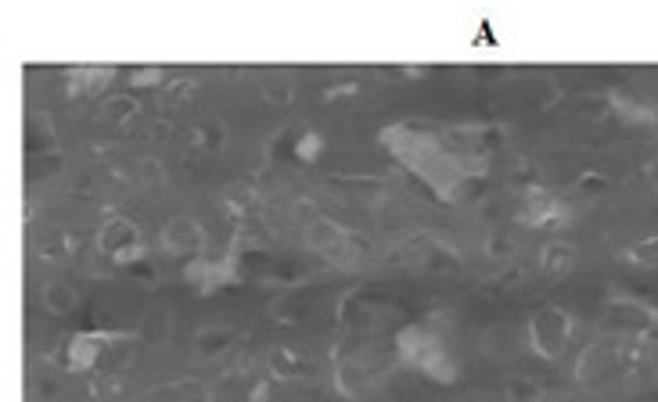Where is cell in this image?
<instances>
[{"mask_svg":"<svg viewBox=\"0 0 658 402\" xmlns=\"http://www.w3.org/2000/svg\"><path fill=\"white\" fill-rule=\"evenodd\" d=\"M461 129H439L429 123H396L382 134V145L389 148L404 165H410L439 198L457 205L468 194L472 180L486 176V154L472 145V134Z\"/></svg>","mask_w":658,"mask_h":402,"instance_id":"1","label":"cell"},{"mask_svg":"<svg viewBox=\"0 0 658 402\" xmlns=\"http://www.w3.org/2000/svg\"><path fill=\"white\" fill-rule=\"evenodd\" d=\"M396 353L407 363L410 370L424 374L429 381L439 384H454L461 374V363L454 356L450 342L439 334L432 323H410L396 334Z\"/></svg>","mask_w":658,"mask_h":402,"instance_id":"2","label":"cell"},{"mask_svg":"<svg viewBox=\"0 0 658 402\" xmlns=\"http://www.w3.org/2000/svg\"><path fill=\"white\" fill-rule=\"evenodd\" d=\"M576 320L569 309L561 306H540L525 323V345L529 353L544 363H558L565 356V348L572 342Z\"/></svg>","mask_w":658,"mask_h":402,"instance_id":"3","label":"cell"},{"mask_svg":"<svg viewBox=\"0 0 658 402\" xmlns=\"http://www.w3.org/2000/svg\"><path fill=\"white\" fill-rule=\"evenodd\" d=\"M126 338H131L126 331H76L58 345L55 363L69 374H90V370H98V363Z\"/></svg>","mask_w":658,"mask_h":402,"instance_id":"4","label":"cell"},{"mask_svg":"<svg viewBox=\"0 0 658 402\" xmlns=\"http://www.w3.org/2000/svg\"><path fill=\"white\" fill-rule=\"evenodd\" d=\"M94 249L115 266H134L145 259V238L140 227L126 216H109L94 233Z\"/></svg>","mask_w":658,"mask_h":402,"instance_id":"5","label":"cell"},{"mask_svg":"<svg viewBox=\"0 0 658 402\" xmlns=\"http://www.w3.org/2000/svg\"><path fill=\"white\" fill-rule=\"evenodd\" d=\"M658 323V309L640 302L634 295H612L609 309H604V328H609L615 338H626V334H644Z\"/></svg>","mask_w":658,"mask_h":402,"instance_id":"6","label":"cell"},{"mask_svg":"<svg viewBox=\"0 0 658 402\" xmlns=\"http://www.w3.org/2000/svg\"><path fill=\"white\" fill-rule=\"evenodd\" d=\"M159 244H162L166 255L184 259V263H195V259L205 255V227L198 223L195 216H188V213L170 216L162 223Z\"/></svg>","mask_w":658,"mask_h":402,"instance_id":"7","label":"cell"},{"mask_svg":"<svg viewBox=\"0 0 658 402\" xmlns=\"http://www.w3.org/2000/svg\"><path fill=\"white\" fill-rule=\"evenodd\" d=\"M306 244L314 252L331 255V259H360L367 252V241H360L353 230L331 223V219H325V216L306 227Z\"/></svg>","mask_w":658,"mask_h":402,"instance_id":"8","label":"cell"},{"mask_svg":"<svg viewBox=\"0 0 658 402\" xmlns=\"http://www.w3.org/2000/svg\"><path fill=\"white\" fill-rule=\"evenodd\" d=\"M619 353H623V338H615V334H609V338H598L593 345H587L583 353H579V363H576V378L579 381H598L604 378L615 363H619Z\"/></svg>","mask_w":658,"mask_h":402,"instance_id":"9","label":"cell"},{"mask_svg":"<svg viewBox=\"0 0 658 402\" xmlns=\"http://www.w3.org/2000/svg\"><path fill=\"white\" fill-rule=\"evenodd\" d=\"M522 223L529 227H558V223H569V202L554 198V194L533 187L525 194V205L519 213Z\"/></svg>","mask_w":658,"mask_h":402,"instance_id":"10","label":"cell"},{"mask_svg":"<svg viewBox=\"0 0 658 402\" xmlns=\"http://www.w3.org/2000/svg\"><path fill=\"white\" fill-rule=\"evenodd\" d=\"M184 277L195 284V288L202 291V295H213V291H219V288H227L230 280L238 277V269H235V259H195V263H188L184 266Z\"/></svg>","mask_w":658,"mask_h":402,"instance_id":"11","label":"cell"},{"mask_svg":"<svg viewBox=\"0 0 658 402\" xmlns=\"http://www.w3.org/2000/svg\"><path fill=\"white\" fill-rule=\"evenodd\" d=\"M115 80L112 65H76L66 72V97H98Z\"/></svg>","mask_w":658,"mask_h":402,"instance_id":"12","label":"cell"},{"mask_svg":"<svg viewBox=\"0 0 658 402\" xmlns=\"http://www.w3.org/2000/svg\"><path fill=\"white\" fill-rule=\"evenodd\" d=\"M576 259H579V252L572 241L554 238L540 249V269H544V277H551V280H565L576 269Z\"/></svg>","mask_w":658,"mask_h":402,"instance_id":"13","label":"cell"},{"mask_svg":"<svg viewBox=\"0 0 658 402\" xmlns=\"http://www.w3.org/2000/svg\"><path fill=\"white\" fill-rule=\"evenodd\" d=\"M266 370H270V378H277V381H306L309 378V363L299 353H295V348H288V345H274V348H270Z\"/></svg>","mask_w":658,"mask_h":402,"instance_id":"14","label":"cell"},{"mask_svg":"<svg viewBox=\"0 0 658 402\" xmlns=\"http://www.w3.org/2000/svg\"><path fill=\"white\" fill-rule=\"evenodd\" d=\"M235 342H238L235 328H227V323H213V328H202L195 334V353L202 359H219Z\"/></svg>","mask_w":658,"mask_h":402,"instance_id":"15","label":"cell"},{"mask_svg":"<svg viewBox=\"0 0 658 402\" xmlns=\"http://www.w3.org/2000/svg\"><path fill=\"white\" fill-rule=\"evenodd\" d=\"M41 302L50 317H72L76 306H80V295H76V288L69 280H50V284H44Z\"/></svg>","mask_w":658,"mask_h":402,"instance_id":"16","label":"cell"},{"mask_svg":"<svg viewBox=\"0 0 658 402\" xmlns=\"http://www.w3.org/2000/svg\"><path fill=\"white\" fill-rule=\"evenodd\" d=\"M619 259L629 266H640V269H658V233L640 238V241H629L626 249L619 252Z\"/></svg>","mask_w":658,"mask_h":402,"instance_id":"17","label":"cell"},{"mask_svg":"<svg viewBox=\"0 0 658 402\" xmlns=\"http://www.w3.org/2000/svg\"><path fill=\"white\" fill-rule=\"evenodd\" d=\"M137 112H140V105L134 94H112L101 101V115H105L109 123H131Z\"/></svg>","mask_w":658,"mask_h":402,"instance_id":"18","label":"cell"},{"mask_svg":"<svg viewBox=\"0 0 658 402\" xmlns=\"http://www.w3.org/2000/svg\"><path fill=\"white\" fill-rule=\"evenodd\" d=\"M612 112H615V119H623L629 126L655 123V108L640 105V101H629V97H612Z\"/></svg>","mask_w":658,"mask_h":402,"instance_id":"19","label":"cell"},{"mask_svg":"<svg viewBox=\"0 0 658 402\" xmlns=\"http://www.w3.org/2000/svg\"><path fill=\"white\" fill-rule=\"evenodd\" d=\"M504 399L508 402H544V384L533 378H511L504 384Z\"/></svg>","mask_w":658,"mask_h":402,"instance_id":"20","label":"cell"},{"mask_svg":"<svg viewBox=\"0 0 658 402\" xmlns=\"http://www.w3.org/2000/svg\"><path fill=\"white\" fill-rule=\"evenodd\" d=\"M576 191H583V194H587V202H590V198H598L601 191H609V180L598 176V173H587V176H579V180H576Z\"/></svg>","mask_w":658,"mask_h":402,"instance_id":"21","label":"cell"},{"mask_svg":"<svg viewBox=\"0 0 658 402\" xmlns=\"http://www.w3.org/2000/svg\"><path fill=\"white\" fill-rule=\"evenodd\" d=\"M263 97L266 101H288L292 97V87H288V80H281V76H274V80H266V87H263Z\"/></svg>","mask_w":658,"mask_h":402,"instance_id":"22","label":"cell"},{"mask_svg":"<svg viewBox=\"0 0 658 402\" xmlns=\"http://www.w3.org/2000/svg\"><path fill=\"white\" fill-rule=\"evenodd\" d=\"M295 154H299L303 162H314L317 154H320V134H314V129H309V134L299 140V148H295Z\"/></svg>","mask_w":658,"mask_h":402,"instance_id":"23","label":"cell"},{"mask_svg":"<svg viewBox=\"0 0 658 402\" xmlns=\"http://www.w3.org/2000/svg\"><path fill=\"white\" fill-rule=\"evenodd\" d=\"M159 83H162V72H159V69H137V72L131 76V87H140V90L159 87Z\"/></svg>","mask_w":658,"mask_h":402,"instance_id":"24","label":"cell"},{"mask_svg":"<svg viewBox=\"0 0 658 402\" xmlns=\"http://www.w3.org/2000/svg\"><path fill=\"white\" fill-rule=\"evenodd\" d=\"M202 148H205V151H216V148H224V126H219V123L205 126V129H202Z\"/></svg>","mask_w":658,"mask_h":402,"instance_id":"25","label":"cell"},{"mask_svg":"<svg viewBox=\"0 0 658 402\" xmlns=\"http://www.w3.org/2000/svg\"><path fill=\"white\" fill-rule=\"evenodd\" d=\"M224 198H227V202L238 198V209H245V205H249V198H252V191L245 187V184H230V187L224 191Z\"/></svg>","mask_w":658,"mask_h":402,"instance_id":"26","label":"cell"},{"mask_svg":"<svg viewBox=\"0 0 658 402\" xmlns=\"http://www.w3.org/2000/svg\"><path fill=\"white\" fill-rule=\"evenodd\" d=\"M356 90H360L356 83H342V87H334V90H328V94H325V97H328V101H334V97H345V94H356Z\"/></svg>","mask_w":658,"mask_h":402,"instance_id":"27","label":"cell"}]
</instances>
